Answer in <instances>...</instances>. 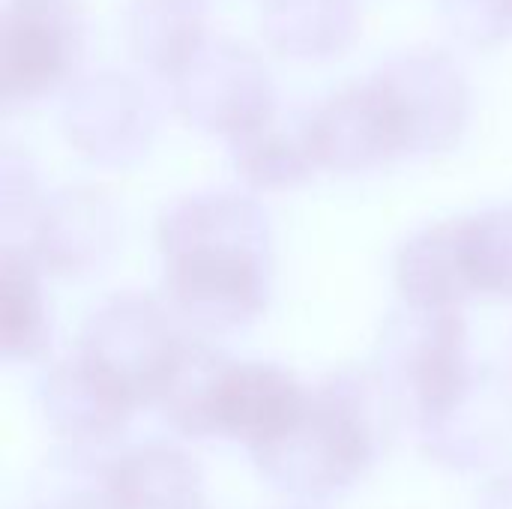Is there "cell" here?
<instances>
[{
  "label": "cell",
  "mask_w": 512,
  "mask_h": 509,
  "mask_svg": "<svg viewBox=\"0 0 512 509\" xmlns=\"http://www.w3.org/2000/svg\"><path fill=\"white\" fill-rule=\"evenodd\" d=\"M165 291L174 315L225 333L267 312L273 249L267 213L237 192H195L156 225Z\"/></svg>",
  "instance_id": "6da1fadb"
},
{
  "label": "cell",
  "mask_w": 512,
  "mask_h": 509,
  "mask_svg": "<svg viewBox=\"0 0 512 509\" xmlns=\"http://www.w3.org/2000/svg\"><path fill=\"white\" fill-rule=\"evenodd\" d=\"M378 453V396L366 378L339 375L309 393L297 423L252 459L273 489L321 501L360 483Z\"/></svg>",
  "instance_id": "7a4b0ae2"
},
{
  "label": "cell",
  "mask_w": 512,
  "mask_h": 509,
  "mask_svg": "<svg viewBox=\"0 0 512 509\" xmlns=\"http://www.w3.org/2000/svg\"><path fill=\"white\" fill-rule=\"evenodd\" d=\"M186 342L171 306L147 294H117L87 315L75 351L141 408L156 402Z\"/></svg>",
  "instance_id": "3957f363"
},
{
  "label": "cell",
  "mask_w": 512,
  "mask_h": 509,
  "mask_svg": "<svg viewBox=\"0 0 512 509\" xmlns=\"http://www.w3.org/2000/svg\"><path fill=\"white\" fill-rule=\"evenodd\" d=\"M477 369L468 354L462 312L408 309L384 336V378L414 429L438 420L471 387Z\"/></svg>",
  "instance_id": "277c9868"
},
{
  "label": "cell",
  "mask_w": 512,
  "mask_h": 509,
  "mask_svg": "<svg viewBox=\"0 0 512 509\" xmlns=\"http://www.w3.org/2000/svg\"><path fill=\"white\" fill-rule=\"evenodd\" d=\"M168 78L177 111L228 141L276 111L267 69L231 36H204Z\"/></svg>",
  "instance_id": "5b68a950"
},
{
  "label": "cell",
  "mask_w": 512,
  "mask_h": 509,
  "mask_svg": "<svg viewBox=\"0 0 512 509\" xmlns=\"http://www.w3.org/2000/svg\"><path fill=\"white\" fill-rule=\"evenodd\" d=\"M81 51L75 0H6L0 15L3 102H30L57 87Z\"/></svg>",
  "instance_id": "8992f818"
},
{
  "label": "cell",
  "mask_w": 512,
  "mask_h": 509,
  "mask_svg": "<svg viewBox=\"0 0 512 509\" xmlns=\"http://www.w3.org/2000/svg\"><path fill=\"white\" fill-rule=\"evenodd\" d=\"M309 132L318 168L342 174L369 171L408 153L396 105L375 72L309 111Z\"/></svg>",
  "instance_id": "52a82bcc"
},
{
  "label": "cell",
  "mask_w": 512,
  "mask_h": 509,
  "mask_svg": "<svg viewBox=\"0 0 512 509\" xmlns=\"http://www.w3.org/2000/svg\"><path fill=\"white\" fill-rule=\"evenodd\" d=\"M402 120L408 153H438L459 141L468 123V84L459 66L435 48H411L375 69Z\"/></svg>",
  "instance_id": "ba28073f"
},
{
  "label": "cell",
  "mask_w": 512,
  "mask_h": 509,
  "mask_svg": "<svg viewBox=\"0 0 512 509\" xmlns=\"http://www.w3.org/2000/svg\"><path fill=\"white\" fill-rule=\"evenodd\" d=\"M69 144L99 165L138 162L156 129V114L138 81L120 72H96L72 84L63 102Z\"/></svg>",
  "instance_id": "9c48e42d"
},
{
  "label": "cell",
  "mask_w": 512,
  "mask_h": 509,
  "mask_svg": "<svg viewBox=\"0 0 512 509\" xmlns=\"http://www.w3.org/2000/svg\"><path fill=\"white\" fill-rule=\"evenodd\" d=\"M423 453L453 471H483L512 447V387L492 369H477L462 399L417 429Z\"/></svg>",
  "instance_id": "30bf717a"
},
{
  "label": "cell",
  "mask_w": 512,
  "mask_h": 509,
  "mask_svg": "<svg viewBox=\"0 0 512 509\" xmlns=\"http://www.w3.org/2000/svg\"><path fill=\"white\" fill-rule=\"evenodd\" d=\"M117 234L120 219L114 204L93 186H69L39 207L27 252L48 273L81 276L99 270L114 252Z\"/></svg>",
  "instance_id": "8fae6325"
},
{
  "label": "cell",
  "mask_w": 512,
  "mask_h": 509,
  "mask_svg": "<svg viewBox=\"0 0 512 509\" xmlns=\"http://www.w3.org/2000/svg\"><path fill=\"white\" fill-rule=\"evenodd\" d=\"M39 405L48 429L69 447L90 450L120 435L135 414V402L81 351L48 369Z\"/></svg>",
  "instance_id": "7c38bea8"
},
{
  "label": "cell",
  "mask_w": 512,
  "mask_h": 509,
  "mask_svg": "<svg viewBox=\"0 0 512 509\" xmlns=\"http://www.w3.org/2000/svg\"><path fill=\"white\" fill-rule=\"evenodd\" d=\"M306 402L309 393L291 372L273 363H231L216 402V438L258 453L297 423Z\"/></svg>",
  "instance_id": "4fadbf2b"
},
{
  "label": "cell",
  "mask_w": 512,
  "mask_h": 509,
  "mask_svg": "<svg viewBox=\"0 0 512 509\" xmlns=\"http://www.w3.org/2000/svg\"><path fill=\"white\" fill-rule=\"evenodd\" d=\"M396 288L414 312H459L474 297L465 216L429 225L402 243L396 255Z\"/></svg>",
  "instance_id": "5bb4252c"
},
{
  "label": "cell",
  "mask_w": 512,
  "mask_h": 509,
  "mask_svg": "<svg viewBox=\"0 0 512 509\" xmlns=\"http://www.w3.org/2000/svg\"><path fill=\"white\" fill-rule=\"evenodd\" d=\"M114 509H204L198 462L171 444H141L111 459Z\"/></svg>",
  "instance_id": "9a60e30c"
},
{
  "label": "cell",
  "mask_w": 512,
  "mask_h": 509,
  "mask_svg": "<svg viewBox=\"0 0 512 509\" xmlns=\"http://www.w3.org/2000/svg\"><path fill=\"white\" fill-rule=\"evenodd\" d=\"M231 159L237 174L261 192H282L306 183L318 168L309 114H291L285 120L273 111L258 126L231 138Z\"/></svg>",
  "instance_id": "2e32d148"
},
{
  "label": "cell",
  "mask_w": 512,
  "mask_h": 509,
  "mask_svg": "<svg viewBox=\"0 0 512 509\" xmlns=\"http://www.w3.org/2000/svg\"><path fill=\"white\" fill-rule=\"evenodd\" d=\"M51 342V318L42 294V267L27 249L6 243L0 252V354L6 363H30Z\"/></svg>",
  "instance_id": "e0dca14e"
},
{
  "label": "cell",
  "mask_w": 512,
  "mask_h": 509,
  "mask_svg": "<svg viewBox=\"0 0 512 509\" xmlns=\"http://www.w3.org/2000/svg\"><path fill=\"white\" fill-rule=\"evenodd\" d=\"M231 363L207 342L189 339L153 402L162 420L183 438H216V402Z\"/></svg>",
  "instance_id": "ac0fdd59"
},
{
  "label": "cell",
  "mask_w": 512,
  "mask_h": 509,
  "mask_svg": "<svg viewBox=\"0 0 512 509\" xmlns=\"http://www.w3.org/2000/svg\"><path fill=\"white\" fill-rule=\"evenodd\" d=\"M201 18L204 0H126V45L141 63L171 75L204 39Z\"/></svg>",
  "instance_id": "d6986e66"
},
{
  "label": "cell",
  "mask_w": 512,
  "mask_h": 509,
  "mask_svg": "<svg viewBox=\"0 0 512 509\" xmlns=\"http://www.w3.org/2000/svg\"><path fill=\"white\" fill-rule=\"evenodd\" d=\"M261 27L285 54H333L351 42V0H264Z\"/></svg>",
  "instance_id": "ffe728a7"
},
{
  "label": "cell",
  "mask_w": 512,
  "mask_h": 509,
  "mask_svg": "<svg viewBox=\"0 0 512 509\" xmlns=\"http://www.w3.org/2000/svg\"><path fill=\"white\" fill-rule=\"evenodd\" d=\"M30 509H114L111 462H96L90 450L66 447L45 465Z\"/></svg>",
  "instance_id": "44dd1931"
},
{
  "label": "cell",
  "mask_w": 512,
  "mask_h": 509,
  "mask_svg": "<svg viewBox=\"0 0 512 509\" xmlns=\"http://www.w3.org/2000/svg\"><path fill=\"white\" fill-rule=\"evenodd\" d=\"M465 252L474 294L512 300V207L465 216Z\"/></svg>",
  "instance_id": "7402d4cb"
},
{
  "label": "cell",
  "mask_w": 512,
  "mask_h": 509,
  "mask_svg": "<svg viewBox=\"0 0 512 509\" xmlns=\"http://www.w3.org/2000/svg\"><path fill=\"white\" fill-rule=\"evenodd\" d=\"M453 33L468 42H498L512 30V0H438Z\"/></svg>",
  "instance_id": "603a6c76"
},
{
  "label": "cell",
  "mask_w": 512,
  "mask_h": 509,
  "mask_svg": "<svg viewBox=\"0 0 512 509\" xmlns=\"http://www.w3.org/2000/svg\"><path fill=\"white\" fill-rule=\"evenodd\" d=\"M480 509H512V471L504 474V477H498L486 489V495L480 501Z\"/></svg>",
  "instance_id": "cb8c5ba5"
}]
</instances>
